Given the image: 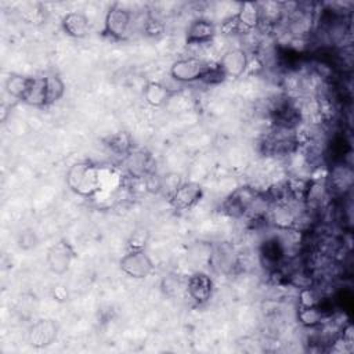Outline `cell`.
Returning <instances> with one entry per match:
<instances>
[{"label": "cell", "instance_id": "obj_11", "mask_svg": "<svg viewBox=\"0 0 354 354\" xmlns=\"http://www.w3.org/2000/svg\"><path fill=\"white\" fill-rule=\"evenodd\" d=\"M61 28L69 37L83 39L90 32V21L84 12L71 11L62 17Z\"/></svg>", "mask_w": 354, "mask_h": 354}, {"label": "cell", "instance_id": "obj_20", "mask_svg": "<svg viewBox=\"0 0 354 354\" xmlns=\"http://www.w3.org/2000/svg\"><path fill=\"white\" fill-rule=\"evenodd\" d=\"M46 77V93H47V106L59 101L65 93V83L58 75H47Z\"/></svg>", "mask_w": 354, "mask_h": 354}, {"label": "cell", "instance_id": "obj_13", "mask_svg": "<svg viewBox=\"0 0 354 354\" xmlns=\"http://www.w3.org/2000/svg\"><path fill=\"white\" fill-rule=\"evenodd\" d=\"M299 213L292 207L290 203H274L270 209L268 220L282 231L293 230L297 221Z\"/></svg>", "mask_w": 354, "mask_h": 354}, {"label": "cell", "instance_id": "obj_22", "mask_svg": "<svg viewBox=\"0 0 354 354\" xmlns=\"http://www.w3.org/2000/svg\"><path fill=\"white\" fill-rule=\"evenodd\" d=\"M148 241H149V231H148L147 228H144V227L136 228V230L131 232V235H130V238H129V241H127L129 249H133V250H144L145 246H147V243H148Z\"/></svg>", "mask_w": 354, "mask_h": 354}, {"label": "cell", "instance_id": "obj_7", "mask_svg": "<svg viewBox=\"0 0 354 354\" xmlns=\"http://www.w3.org/2000/svg\"><path fill=\"white\" fill-rule=\"evenodd\" d=\"M260 194L250 187H241L234 191L224 202V210L232 217H241L252 209Z\"/></svg>", "mask_w": 354, "mask_h": 354}, {"label": "cell", "instance_id": "obj_3", "mask_svg": "<svg viewBox=\"0 0 354 354\" xmlns=\"http://www.w3.org/2000/svg\"><path fill=\"white\" fill-rule=\"evenodd\" d=\"M131 25V12L115 3L105 14L102 35L112 40H124Z\"/></svg>", "mask_w": 354, "mask_h": 354}, {"label": "cell", "instance_id": "obj_16", "mask_svg": "<svg viewBox=\"0 0 354 354\" xmlns=\"http://www.w3.org/2000/svg\"><path fill=\"white\" fill-rule=\"evenodd\" d=\"M22 102L36 106L44 108L47 106V93H46V77H32L28 91L25 93Z\"/></svg>", "mask_w": 354, "mask_h": 354}, {"label": "cell", "instance_id": "obj_8", "mask_svg": "<svg viewBox=\"0 0 354 354\" xmlns=\"http://www.w3.org/2000/svg\"><path fill=\"white\" fill-rule=\"evenodd\" d=\"M217 65L225 77L238 79L245 73L249 65V57L243 48H231L221 55Z\"/></svg>", "mask_w": 354, "mask_h": 354}, {"label": "cell", "instance_id": "obj_15", "mask_svg": "<svg viewBox=\"0 0 354 354\" xmlns=\"http://www.w3.org/2000/svg\"><path fill=\"white\" fill-rule=\"evenodd\" d=\"M174 94L167 86H165L160 82H147L144 88H142V95L144 100L148 105L153 108L163 106Z\"/></svg>", "mask_w": 354, "mask_h": 354}, {"label": "cell", "instance_id": "obj_24", "mask_svg": "<svg viewBox=\"0 0 354 354\" xmlns=\"http://www.w3.org/2000/svg\"><path fill=\"white\" fill-rule=\"evenodd\" d=\"M144 30L151 36H156V35H160L163 32V25L155 18H148L147 22H145Z\"/></svg>", "mask_w": 354, "mask_h": 354}, {"label": "cell", "instance_id": "obj_21", "mask_svg": "<svg viewBox=\"0 0 354 354\" xmlns=\"http://www.w3.org/2000/svg\"><path fill=\"white\" fill-rule=\"evenodd\" d=\"M111 151L119 155H129L131 151V140L127 133H116L108 138V144Z\"/></svg>", "mask_w": 354, "mask_h": 354}, {"label": "cell", "instance_id": "obj_19", "mask_svg": "<svg viewBox=\"0 0 354 354\" xmlns=\"http://www.w3.org/2000/svg\"><path fill=\"white\" fill-rule=\"evenodd\" d=\"M325 318L324 310L318 306L313 307H299L297 308V319L303 326L307 328H315L322 324Z\"/></svg>", "mask_w": 354, "mask_h": 354}, {"label": "cell", "instance_id": "obj_6", "mask_svg": "<svg viewBox=\"0 0 354 354\" xmlns=\"http://www.w3.org/2000/svg\"><path fill=\"white\" fill-rule=\"evenodd\" d=\"M59 325L54 319H39L28 330V343L35 348L53 344L58 336Z\"/></svg>", "mask_w": 354, "mask_h": 354}, {"label": "cell", "instance_id": "obj_14", "mask_svg": "<svg viewBox=\"0 0 354 354\" xmlns=\"http://www.w3.org/2000/svg\"><path fill=\"white\" fill-rule=\"evenodd\" d=\"M236 21L245 33L250 32L254 28H259L261 24V11L260 4L253 1H245L239 4V10L235 14Z\"/></svg>", "mask_w": 354, "mask_h": 354}, {"label": "cell", "instance_id": "obj_23", "mask_svg": "<svg viewBox=\"0 0 354 354\" xmlns=\"http://www.w3.org/2000/svg\"><path fill=\"white\" fill-rule=\"evenodd\" d=\"M17 243L21 249L24 250H30V249H35L39 243V238L36 235V232L30 228H26V230H22L18 236H17Z\"/></svg>", "mask_w": 354, "mask_h": 354}, {"label": "cell", "instance_id": "obj_2", "mask_svg": "<svg viewBox=\"0 0 354 354\" xmlns=\"http://www.w3.org/2000/svg\"><path fill=\"white\" fill-rule=\"evenodd\" d=\"M210 68V62L198 57H184L170 66V76L178 83H192L202 80Z\"/></svg>", "mask_w": 354, "mask_h": 354}, {"label": "cell", "instance_id": "obj_5", "mask_svg": "<svg viewBox=\"0 0 354 354\" xmlns=\"http://www.w3.org/2000/svg\"><path fill=\"white\" fill-rule=\"evenodd\" d=\"M119 267L126 275L134 279H142L149 277L155 268L145 249L144 250L129 249L127 253L123 254L122 259L119 260Z\"/></svg>", "mask_w": 354, "mask_h": 354}, {"label": "cell", "instance_id": "obj_9", "mask_svg": "<svg viewBox=\"0 0 354 354\" xmlns=\"http://www.w3.org/2000/svg\"><path fill=\"white\" fill-rule=\"evenodd\" d=\"M203 195V189L201 184L194 181H187L180 184L171 194H170V205L176 210H187L195 206Z\"/></svg>", "mask_w": 354, "mask_h": 354}, {"label": "cell", "instance_id": "obj_12", "mask_svg": "<svg viewBox=\"0 0 354 354\" xmlns=\"http://www.w3.org/2000/svg\"><path fill=\"white\" fill-rule=\"evenodd\" d=\"M217 29L216 25L205 18L195 19L187 29L185 43L187 44H206L213 40Z\"/></svg>", "mask_w": 354, "mask_h": 354}, {"label": "cell", "instance_id": "obj_4", "mask_svg": "<svg viewBox=\"0 0 354 354\" xmlns=\"http://www.w3.org/2000/svg\"><path fill=\"white\" fill-rule=\"evenodd\" d=\"M75 259H76L75 248L68 239L61 238L47 250L46 263L48 270L53 274L62 275L71 268V264Z\"/></svg>", "mask_w": 354, "mask_h": 354}, {"label": "cell", "instance_id": "obj_1", "mask_svg": "<svg viewBox=\"0 0 354 354\" xmlns=\"http://www.w3.org/2000/svg\"><path fill=\"white\" fill-rule=\"evenodd\" d=\"M66 185L79 196H94L101 189L98 167L88 160L73 163L66 171Z\"/></svg>", "mask_w": 354, "mask_h": 354}, {"label": "cell", "instance_id": "obj_10", "mask_svg": "<svg viewBox=\"0 0 354 354\" xmlns=\"http://www.w3.org/2000/svg\"><path fill=\"white\" fill-rule=\"evenodd\" d=\"M187 292L196 304H205L213 295V279L205 272H195L188 278Z\"/></svg>", "mask_w": 354, "mask_h": 354}, {"label": "cell", "instance_id": "obj_25", "mask_svg": "<svg viewBox=\"0 0 354 354\" xmlns=\"http://www.w3.org/2000/svg\"><path fill=\"white\" fill-rule=\"evenodd\" d=\"M53 295L59 301H66L68 300V290L64 286H55L54 290H53Z\"/></svg>", "mask_w": 354, "mask_h": 354}, {"label": "cell", "instance_id": "obj_18", "mask_svg": "<svg viewBox=\"0 0 354 354\" xmlns=\"http://www.w3.org/2000/svg\"><path fill=\"white\" fill-rule=\"evenodd\" d=\"M30 80L32 77H28V76H24V75H19V73H11L7 80H6V91L15 100H19L22 101L25 93L28 91L29 88V84H30Z\"/></svg>", "mask_w": 354, "mask_h": 354}, {"label": "cell", "instance_id": "obj_17", "mask_svg": "<svg viewBox=\"0 0 354 354\" xmlns=\"http://www.w3.org/2000/svg\"><path fill=\"white\" fill-rule=\"evenodd\" d=\"M353 169L347 165H337L332 169L329 174V185L332 187L333 191L343 194L348 191L353 185Z\"/></svg>", "mask_w": 354, "mask_h": 354}]
</instances>
